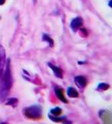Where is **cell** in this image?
I'll return each mask as SVG.
<instances>
[{
	"instance_id": "obj_14",
	"label": "cell",
	"mask_w": 112,
	"mask_h": 124,
	"mask_svg": "<svg viewBox=\"0 0 112 124\" xmlns=\"http://www.w3.org/2000/svg\"><path fill=\"white\" fill-rule=\"evenodd\" d=\"M110 87V85L109 84H105V83H101L98 85L97 86V90L99 91H105L107 89H108Z\"/></svg>"
},
{
	"instance_id": "obj_2",
	"label": "cell",
	"mask_w": 112,
	"mask_h": 124,
	"mask_svg": "<svg viewBox=\"0 0 112 124\" xmlns=\"http://www.w3.org/2000/svg\"><path fill=\"white\" fill-rule=\"evenodd\" d=\"M24 115L30 119L38 120L42 117L41 107L37 105L27 107L24 109Z\"/></svg>"
},
{
	"instance_id": "obj_16",
	"label": "cell",
	"mask_w": 112,
	"mask_h": 124,
	"mask_svg": "<svg viewBox=\"0 0 112 124\" xmlns=\"http://www.w3.org/2000/svg\"><path fill=\"white\" fill-rule=\"evenodd\" d=\"M5 2V0H0V6L3 5Z\"/></svg>"
},
{
	"instance_id": "obj_9",
	"label": "cell",
	"mask_w": 112,
	"mask_h": 124,
	"mask_svg": "<svg viewBox=\"0 0 112 124\" xmlns=\"http://www.w3.org/2000/svg\"><path fill=\"white\" fill-rule=\"evenodd\" d=\"M67 95L68 97H72V98H76V97H79V93L76 89L73 88V87H69L67 89Z\"/></svg>"
},
{
	"instance_id": "obj_4",
	"label": "cell",
	"mask_w": 112,
	"mask_h": 124,
	"mask_svg": "<svg viewBox=\"0 0 112 124\" xmlns=\"http://www.w3.org/2000/svg\"><path fill=\"white\" fill-rule=\"evenodd\" d=\"M83 24V20L81 17H77L73 19H72L70 23V27L73 31H76L80 30Z\"/></svg>"
},
{
	"instance_id": "obj_10",
	"label": "cell",
	"mask_w": 112,
	"mask_h": 124,
	"mask_svg": "<svg viewBox=\"0 0 112 124\" xmlns=\"http://www.w3.org/2000/svg\"><path fill=\"white\" fill-rule=\"evenodd\" d=\"M42 40L43 41H46L48 42L49 46L51 47H53V45H54V41H53V39L51 38H50L49 35L47 34V33H43L42 35Z\"/></svg>"
},
{
	"instance_id": "obj_11",
	"label": "cell",
	"mask_w": 112,
	"mask_h": 124,
	"mask_svg": "<svg viewBox=\"0 0 112 124\" xmlns=\"http://www.w3.org/2000/svg\"><path fill=\"white\" fill-rule=\"evenodd\" d=\"M17 103H18V100L16 97H11L8 99L5 104L7 105H11L13 108H16L17 105Z\"/></svg>"
},
{
	"instance_id": "obj_13",
	"label": "cell",
	"mask_w": 112,
	"mask_h": 124,
	"mask_svg": "<svg viewBox=\"0 0 112 124\" xmlns=\"http://www.w3.org/2000/svg\"><path fill=\"white\" fill-rule=\"evenodd\" d=\"M50 113L51 115H52L53 116H60L61 113H62V109L60 108L57 107V108L51 109L50 111Z\"/></svg>"
},
{
	"instance_id": "obj_17",
	"label": "cell",
	"mask_w": 112,
	"mask_h": 124,
	"mask_svg": "<svg viewBox=\"0 0 112 124\" xmlns=\"http://www.w3.org/2000/svg\"><path fill=\"white\" fill-rule=\"evenodd\" d=\"M78 63H79V64H84V63H86V62H78Z\"/></svg>"
},
{
	"instance_id": "obj_8",
	"label": "cell",
	"mask_w": 112,
	"mask_h": 124,
	"mask_svg": "<svg viewBox=\"0 0 112 124\" xmlns=\"http://www.w3.org/2000/svg\"><path fill=\"white\" fill-rule=\"evenodd\" d=\"M54 91H55V93H56V96L57 97L59 100L61 101L62 102H64V103H68V101H67V100L65 98V95H64L63 89L56 87L54 89Z\"/></svg>"
},
{
	"instance_id": "obj_1",
	"label": "cell",
	"mask_w": 112,
	"mask_h": 124,
	"mask_svg": "<svg viewBox=\"0 0 112 124\" xmlns=\"http://www.w3.org/2000/svg\"><path fill=\"white\" fill-rule=\"evenodd\" d=\"M2 78L0 82V100L5 101L13 85V78L11 71L10 59H8L6 63V68L4 73H3Z\"/></svg>"
},
{
	"instance_id": "obj_6",
	"label": "cell",
	"mask_w": 112,
	"mask_h": 124,
	"mask_svg": "<svg viewBox=\"0 0 112 124\" xmlns=\"http://www.w3.org/2000/svg\"><path fill=\"white\" fill-rule=\"evenodd\" d=\"M5 63V50L3 46L0 45V78L3 73V69Z\"/></svg>"
},
{
	"instance_id": "obj_7",
	"label": "cell",
	"mask_w": 112,
	"mask_h": 124,
	"mask_svg": "<svg viewBox=\"0 0 112 124\" xmlns=\"http://www.w3.org/2000/svg\"><path fill=\"white\" fill-rule=\"evenodd\" d=\"M48 66L52 70L53 73H54V75H55L56 78L59 79L63 78V70H61V68H59L57 66L54 65L52 63H48Z\"/></svg>"
},
{
	"instance_id": "obj_5",
	"label": "cell",
	"mask_w": 112,
	"mask_h": 124,
	"mask_svg": "<svg viewBox=\"0 0 112 124\" xmlns=\"http://www.w3.org/2000/svg\"><path fill=\"white\" fill-rule=\"evenodd\" d=\"M75 84L80 89H83L88 84V80L85 76H77L74 78Z\"/></svg>"
},
{
	"instance_id": "obj_18",
	"label": "cell",
	"mask_w": 112,
	"mask_h": 124,
	"mask_svg": "<svg viewBox=\"0 0 112 124\" xmlns=\"http://www.w3.org/2000/svg\"><path fill=\"white\" fill-rule=\"evenodd\" d=\"M109 2H110V3H109V6H110V8H112V1H109Z\"/></svg>"
},
{
	"instance_id": "obj_12",
	"label": "cell",
	"mask_w": 112,
	"mask_h": 124,
	"mask_svg": "<svg viewBox=\"0 0 112 124\" xmlns=\"http://www.w3.org/2000/svg\"><path fill=\"white\" fill-rule=\"evenodd\" d=\"M49 118L50 119L51 121H54V122H64L65 123V121L67 120L66 118L65 117H59L58 116H51V115H49L48 116Z\"/></svg>"
},
{
	"instance_id": "obj_15",
	"label": "cell",
	"mask_w": 112,
	"mask_h": 124,
	"mask_svg": "<svg viewBox=\"0 0 112 124\" xmlns=\"http://www.w3.org/2000/svg\"><path fill=\"white\" fill-rule=\"evenodd\" d=\"M80 33L83 34V38H85V37H87L88 35V31L85 30V28H80Z\"/></svg>"
},
{
	"instance_id": "obj_3",
	"label": "cell",
	"mask_w": 112,
	"mask_h": 124,
	"mask_svg": "<svg viewBox=\"0 0 112 124\" xmlns=\"http://www.w3.org/2000/svg\"><path fill=\"white\" fill-rule=\"evenodd\" d=\"M99 117L104 124H112V113L107 110H101L99 112Z\"/></svg>"
}]
</instances>
